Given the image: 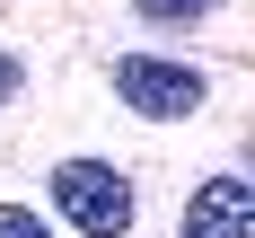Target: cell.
Wrapping results in <instances>:
<instances>
[{
	"mask_svg": "<svg viewBox=\"0 0 255 238\" xmlns=\"http://www.w3.org/2000/svg\"><path fill=\"white\" fill-rule=\"evenodd\" d=\"M53 212L79 238H124L132 230V177L106 168V159H62L53 168Z\"/></svg>",
	"mask_w": 255,
	"mask_h": 238,
	"instance_id": "cell-1",
	"label": "cell"
},
{
	"mask_svg": "<svg viewBox=\"0 0 255 238\" xmlns=\"http://www.w3.org/2000/svg\"><path fill=\"white\" fill-rule=\"evenodd\" d=\"M115 97H124L132 115H150V124H185V115L211 97V79L194 71V62H167V53H124V62H115Z\"/></svg>",
	"mask_w": 255,
	"mask_h": 238,
	"instance_id": "cell-2",
	"label": "cell"
},
{
	"mask_svg": "<svg viewBox=\"0 0 255 238\" xmlns=\"http://www.w3.org/2000/svg\"><path fill=\"white\" fill-rule=\"evenodd\" d=\"M176 238H255V185L247 177H203L185 194Z\"/></svg>",
	"mask_w": 255,
	"mask_h": 238,
	"instance_id": "cell-3",
	"label": "cell"
},
{
	"mask_svg": "<svg viewBox=\"0 0 255 238\" xmlns=\"http://www.w3.org/2000/svg\"><path fill=\"white\" fill-rule=\"evenodd\" d=\"M132 9H141L150 26H194V18H211L220 0H132Z\"/></svg>",
	"mask_w": 255,
	"mask_h": 238,
	"instance_id": "cell-4",
	"label": "cell"
},
{
	"mask_svg": "<svg viewBox=\"0 0 255 238\" xmlns=\"http://www.w3.org/2000/svg\"><path fill=\"white\" fill-rule=\"evenodd\" d=\"M0 238H53V221L26 212V203H0Z\"/></svg>",
	"mask_w": 255,
	"mask_h": 238,
	"instance_id": "cell-5",
	"label": "cell"
},
{
	"mask_svg": "<svg viewBox=\"0 0 255 238\" xmlns=\"http://www.w3.org/2000/svg\"><path fill=\"white\" fill-rule=\"evenodd\" d=\"M18 79H26V62H18V53H0V106L18 97Z\"/></svg>",
	"mask_w": 255,
	"mask_h": 238,
	"instance_id": "cell-6",
	"label": "cell"
}]
</instances>
